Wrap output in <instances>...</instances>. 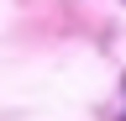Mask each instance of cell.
I'll return each instance as SVG.
<instances>
[]
</instances>
